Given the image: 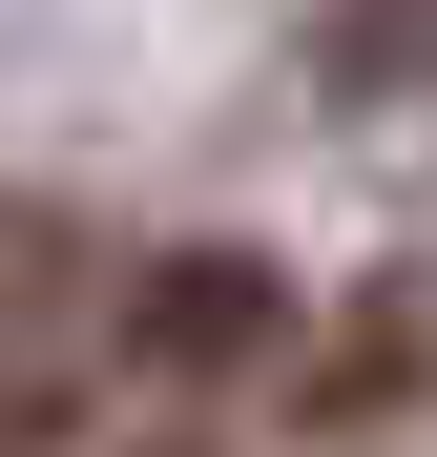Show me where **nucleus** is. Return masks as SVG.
I'll return each instance as SVG.
<instances>
[{
    "mask_svg": "<svg viewBox=\"0 0 437 457\" xmlns=\"http://www.w3.org/2000/svg\"><path fill=\"white\" fill-rule=\"evenodd\" d=\"M250 333H271V270H250V250L146 270V374H250Z\"/></svg>",
    "mask_w": 437,
    "mask_h": 457,
    "instance_id": "nucleus-1",
    "label": "nucleus"
},
{
    "mask_svg": "<svg viewBox=\"0 0 437 457\" xmlns=\"http://www.w3.org/2000/svg\"><path fill=\"white\" fill-rule=\"evenodd\" d=\"M416 374H437V291H354V312H333V353H313V416L354 436V416H396Z\"/></svg>",
    "mask_w": 437,
    "mask_h": 457,
    "instance_id": "nucleus-2",
    "label": "nucleus"
}]
</instances>
